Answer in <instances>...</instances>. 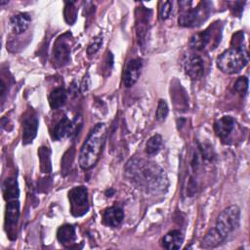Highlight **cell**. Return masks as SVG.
<instances>
[{
	"label": "cell",
	"instance_id": "9",
	"mask_svg": "<svg viewBox=\"0 0 250 250\" xmlns=\"http://www.w3.org/2000/svg\"><path fill=\"white\" fill-rule=\"evenodd\" d=\"M186 73L192 79L198 80L204 75V62L197 54H189L184 62Z\"/></svg>",
	"mask_w": 250,
	"mask_h": 250
},
{
	"label": "cell",
	"instance_id": "27",
	"mask_svg": "<svg viewBox=\"0 0 250 250\" xmlns=\"http://www.w3.org/2000/svg\"><path fill=\"white\" fill-rule=\"evenodd\" d=\"M158 13H159V18L161 20H167L171 14L172 11V2L170 1H161L159 2V7H158Z\"/></svg>",
	"mask_w": 250,
	"mask_h": 250
},
{
	"label": "cell",
	"instance_id": "6",
	"mask_svg": "<svg viewBox=\"0 0 250 250\" xmlns=\"http://www.w3.org/2000/svg\"><path fill=\"white\" fill-rule=\"evenodd\" d=\"M240 209L236 205H230L224 209L217 218L215 229L226 239L239 225Z\"/></svg>",
	"mask_w": 250,
	"mask_h": 250
},
{
	"label": "cell",
	"instance_id": "7",
	"mask_svg": "<svg viewBox=\"0 0 250 250\" xmlns=\"http://www.w3.org/2000/svg\"><path fill=\"white\" fill-rule=\"evenodd\" d=\"M70 212L75 217L85 215L89 210L88 190L85 187H75L68 191Z\"/></svg>",
	"mask_w": 250,
	"mask_h": 250
},
{
	"label": "cell",
	"instance_id": "16",
	"mask_svg": "<svg viewBox=\"0 0 250 250\" xmlns=\"http://www.w3.org/2000/svg\"><path fill=\"white\" fill-rule=\"evenodd\" d=\"M70 47L65 40L59 39L54 46L53 62L57 65H63L69 61Z\"/></svg>",
	"mask_w": 250,
	"mask_h": 250
},
{
	"label": "cell",
	"instance_id": "29",
	"mask_svg": "<svg viewBox=\"0 0 250 250\" xmlns=\"http://www.w3.org/2000/svg\"><path fill=\"white\" fill-rule=\"evenodd\" d=\"M6 3H8V1H0V4H1V5H4V4H6Z\"/></svg>",
	"mask_w": 250,
	"mask_h": 250
},
{
	"label": "cell",
	"instance_id": "22",
	"mask_svg": "<svg viewBox=\"0 0 250 250\" xmlns=\"http://www.w3.org/2000/svg\"><path fill=\"white\" fill-rule=\"evenodd\" d=\"M66 92L63 88H56L49 95V104L53 109H58L66 102Z\"/></svg>",
	"mask_w": 250,
	"mask_h": 250
},
{
	"label": "cell",
	"instance_id": "17",
	"mask_svg": "<svg viewBox=\"0 0 250 250\" xmlns=\"http://www.w3.org/2000/svg\"><path fill=\"white\" fill-rule=\"evenodd\" d=\"M184 242V234L179 229L168 231L161 239V246L168 250H177L182 247Z\"/></svg>",
	"mask_w": 250,
	"mask_h": 250
},
{
	"label": "cell",
	"instance_id": "21",
	"mask_svg": "<svg viewBox=\"0 0 250 250\" xmlns=\"http://www.w3.org/2000/svg\"><path fill=\"white\" fill-rule=\"evenodd\" d=\"M224 240L225 239L219 234V232L216 230V229L212 228L206 232V234L202 238V240L200 242V246L205 249L213 248V247H216L219 244H221Z\"/></svg>",
	"mask_w": 250,
	"mask_h": 250
},
{
	"label": "cell",
	"instance_id": "4",
	"mask_svg": "<svg viewBox=\"0 0 250 250\" xmlns=\"http://www.w3.org/2000/svg\"><path fill=\"white\" fill-rule=\"evenodd\" d=\"M180 3L181 10L179 14V24L186 27H192L203 22L209 16L210 3L199 2L195 7H191L190 1Z\"/></svg>",
	"mask_w": 250,
	"mask_h": 250
},
{
	"label": "cell",
	"instance_id": "13",
	"mask_svg": "<svg viewBox=\"0 0 250 250\" xmlns=\"http://www.w3.org/2000/svg\"><path fill=\"white\" fill-rule=\"evenodd\" d=\"M77 120L78 118H75V120L71 121L66 116L62 117L55 126L53 138L57 141H60L65 137L75 134V132L77 131V125H78Z\"/></svg>",
	"mask_w": 250,
	"mask_h": 250
},
{
	"label": "cell",
	"instance_id": "18",
	"mask_svg": "<svg viewBox=\"0 0 250 250\" xmlns=\"http://www.w3.org/2000/svg\"><path fill=\"white\" fill-rule=\"evenodd\" d=\"M31 21V18L27 13H18L11 17L10 26L14 33L20 34L25 31Z\"/></svg>",
	"mask_w": 250,
	"mask_h": 250
},
{
	"label": "cell",
	"instance_id": "15",
	"mask_svg": "<svg viewBox=\"0 0 250 250\" xmlns=\"http://www.w3.org/2000/svg\"><path fill=\"white\" fill-rule=\"evenodd\" d=\"M103 223L110 228L118 227L123 219H124V212L120 207L111 206L104 210L102 214Z\"/></svg>",
	"mask_w": 250,
	"mask_h": 250
},
{
	"label": "cell",
	"instance_id": "14",
	"mask_svg": "<svg viewBox=\"0 0 250 250\" xmlns=\"http://www.w3.org/2000/svg\"><path fill=\"white\" fill-rule=\"evenodd\" d=\"M234 125H235L234 119L231 116L226 115L215 121L214 131L222 141H226L233 131Z\"/></svg>",
	"mask_w": 250,
	"mask_h": 250
},
{
	"label": "cell",
	"instance_id": "1",
	"mask_svg": "<svg viewBox=\"0 0 250 250\" xmlns=\"http://www.w3.org/2000/svg\"><path fill=\"white\" fill-rule=\"evenodd\" d=\"M125 175L132 184L147 193H162L168 188L165 171L152 161L131 159L125 167Z\"/></svg>",
	"mask_w": 250,
	"mask_h": 250
},
{
	"label": "cell",
	"instance_id": "19",
	"mask_svg": "<svg viewBox=\"0 0 250 250\" xmlns=\"http://www.w3.org/2000/svg\"><path fill=\"white\" fill-rule=\"evenodd\" d=\"M75 229L69 224L61 226L57 231V238L59 242L64 246L73 243L75 241Z\"/></svg>",
	"mask_w": 250,
	"mask_h": 250
},
{
	"label": "cell",
	"instance_id": "8",
	"mask_svg": "<svg viewBox=\"0 0 250 250\" xmlns=\"http://www.w3.org/2000/svg\"><path fill=\"white\" fill-rule=\"evenodd\" d=\"M20 219V204L18 199L7 202L5 210V221L4 227L8 237L11 240L17 238L18 233V223Z\"/></svg>",
	"mask_w": 250,
	"mask_h": 250
},
{
	"label": "cell",
	"instance_id": "2",
	"mask_svg": "<svg viewBox=\"0 0 250 250\" xmlns=\"http://www.w3.org/2000/svg\"><path fill=\"white\" fill-rule=\"evenodd\" d=\"M106 137V125L98 123L89 133L79 152V166L83 170L92 168L102 153Z\"/></svg>",
	"mask_w": 250,
	"mask_h": 250
},
{
	"label": "cell",
	"instance_id": "10",
	"mask_svg": "<svg viewBox=\"0 0 250 250\" xmlns=\"http://www.w3.org/2000/svg\"><path fill=\"white\" fill-rule=\"evenodd\" d=\"M38 130V117L35 112H27L22 121V143L30 144L36 137Z\"/></svg>",
	"mask_w": 250,
	"mask_h": 250
},
{
	"label": "cell",
	"instance_id": "11",
	"mask_svg": "<svg viewBox=\"0 0 250 250\" xmlns=\"http://www.w3.org/2000/svg\"><path fill=\"white\" fill-rule=\"evenodd\" d=\"M142 67H143V62L139 59H133L127 62L123 71V76H122L123 84L125 87L130 88L138 81L141 75Z\"/></svg>",
	"mask_w": 250,
	"mask_h": 250
},
{
	"label": "cell",
	"instance_id": "20",
	"mask_svg": "<svg viewBox=\"0 0 250 250\" xmlns=\"http://www.w3.org/2000/svg\"><path fill=\"white\" fill-rule=\"evenodd\" d=\"M2 191L4 199L8 202L11 200H16L19 197V188L18 183L15 179L9 178L6 179L2 186Z\"/></svg>",
	"mask_w": 250,
	"mask_h": 250
},
{
	"label": "cell",
	"instance_id": "26",
	"mask_svg": "<svg viewBox=\"0 0 250 250\" xmlns=\"http://www.w3.org/2000/svg\"><path fill=\"white\" fill-rule=\"evenodd\" d=\"M233 89L239 95L245 96L248 91V79L245 76H241L237 78V80L234 82Z\"/></svg>",
	"mask_w": 250,
	"mask_h": 250
},
{
	"label": "cell",
	"instance_id": "24",
	"mask_svg": "<svg viewBox=\"0 0 250 250\" xmlns=\"http://www.w3.org/2000/svg\"><path fill=\"white\" fill-rule=\"evenodd\" d=\"M76 8L74 7V2H66L64 7V19L68 24H72L76 20Z\"/></svg>",
	"mask_w": 250,
	"mask_h": 250
},
{
	"label": "cell",
	"instance_id": "12",
	"mask_svg": "<svg viewBox=\"0 0 250 250\" xmlns=\"http://www.w3.org/2000/svg\"><path fill=\"white\" fill-rule=\"evenodd\" d=\"M149 10L146 8H138L136 12V33L140 45H143L149 26Z\"/></svg>",
	"mask_w": 250,
	"mask_h": 250
},
{
	"label": "cell",
	"instance_id": "28",
	"mask_svg": "<svg viewBox=\"0 0 250 250\" xmlns=\"http://www.w3.org/2000/svg\"><path fill=\"white\" fill-rule=\"evenodd\" d=\"M102 44H103V37H102V35L96 36L95 38H93L92 42L89 44V46L87 48V53L89 55L95 54L100 49Z\"/></svg>",
	"mask_w": 250,
	"mask_h": 250
},
{
	"label": "cell",
	"instance_id": "23",
	"mask_svg": "<svg viewBox=\"0 0 250 250\" xmlns=\"http://www.w3.org/2000/svg\"><path fill=\"white\" fill-rule=\"evenodd\" d=\"M162 146V137L158 134L150 137L146 144V153L148 155L157 154Z\"/></svg>",
	"mask_w": 250,
	"mask_h": 250
},
{
	"label": "cell",
	"instance_id": "5",
	"mask_svg": "<svg viewBox=\"0 0 250 250\" xmlns=\"http://www.w3.org/2000/svg\"><path fill=\"white\" fill-rule=\"evenodd\" d=\"M220 22H214L206 29L193 34L189 41V46L197 51L212 50L220 43L222 27Z\"/></svg>",
	"mask_w": 250,
	"mask_h": 250
},
{
	"label": "cell",
	"instance_id": "3",
	"mask_svg": "<svg viewBox=\"0 0 250 250\" xmlns=\"http://www.w3.org/2000/svg\"><path fill=\"white\" fill-rule=\"evenodd\" d=\"M248 61V53L244 48H230L224 51L218 57L217 66L224 73L234 74L244 68Z\"/></svg>",
	"mask_w": 250,
	"mask_h": 250
},
{
	"label": "cell",
	"instance_id": "25",
	"mask_svg": "<svg viewBox=\"0 0 250 250\" xmlns=\"http://www.w3.org/2000/svg\"><path fill=\"white\" fill-rule=\"evenodd\" d=\"M168 112H169V107H168L167 103L164 100H159L157 109L155 112L156 120L159 122L164 121L168 115Z\"/></svg>",
	"mask_w": 250,
	"mask_h": 250
}]
</instances>
